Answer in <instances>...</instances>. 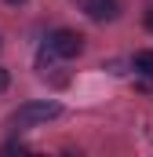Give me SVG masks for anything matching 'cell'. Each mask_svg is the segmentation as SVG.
Segmentation results:
<instances>
[{
    "mask_svg": "<svg viewBox=\"0 0 153 157\" xmlns=\"http://www.w3.org/2000/svg\"><path fill=\"white\" fill-rule=\"evenodd\" d=\"M146 29L153 33V7H146Z\"/></svg>",
    "mask_w": 153,
    "mask_h": 157,
    "instance_id": "cell-7",
    "label": "cell"
},
{
    "mask_svg": "<svg viewBox=\"0 0 153 157\" xmlns=\"http://www.w3.org/2000/svg\"><path fill=\"white\" fill-rule=\"evenodd\" d=\"M76 7L95 22H106V18L117 15V0H76Z\"/></svg>",
    "mask_w": 153,
    "mask_h": 157,
    "instance_id": "cell-3",
    "label": "cell"
},
{
    "mask_svg": "<svg viewBox=\"0 0 153 157\" xmlns=\"http://www.w3.org/2000/svg\"><path fill=\"white\" fill-rule=\"evenodd\" d=\"M47 51L58 55V59H76V55L84 51V37H80L76 29H55V33L47 37Z\"/></svg>",
    "mask_w": 153,
    "mask_h": 157,
    "instance_id": "cell-2",
    "label": "cell"
},
{
    "mask_svg": "<svg viewBox=\"0 0 153 157\" xmlns=\"http://www.w3.org/2000/svg\"><path fill=\"white\" fill-rule=\"evenodd\" d=\"M15 150H29V146H26L22 139H11V143H4V146H0V154H15Z\"/></svg>",
    "mask_w": 153,
    "mask_h": 157,
    "instance_id": "cell-5",
    "label": "cell"
},
{
    "mask_svg": "<svg viewBox=\"0 0 153 157\" xmlns=\"http://www.w3.org/2000/svg\"><path fill=\"white\" fill-rule=\"evenodd\" d=\"M7 4H26V0H7Z\"/></svg>",
    "mask_w": 153,
    "mask_h": 157,
    "instance_id": "cell-8",
    "label": "cell"
},
{
    "mask_svg": "<svg viewBox=\"0 0 153 157\" xmlns=\"http://www.w3.org/2000/svg\"><path fill=\"white\" fill-rule=\"evenodd\" d=\"M7 84H11V77H7V70H4V66H0V95H4V91H7Z\"/></svg>",
    "mask_w": 153,
    "mask_h": 157,
    "instance_id": "cell-6",
    "label": "cell"
},
{
    "mask_svg": "<svg viewBox=\"0 0 153 157\" xmlns=\"http://www.w3.org/2000/svg\"><path fill=\"white\" fill-rule=\"evenodd\" d=\"M62 113V106L58 102H26V106H18L15 110V117H11V128H33V124H44V121H55Z\"/></svg>",
    "mask_w": 153,
    "mask_h": 157,
    "instance_id": "cell-1",
    "label": "cell"
},
{
    "mask_svg": "<svg viewBox=\"0 0 153 157\" xmlns=\"http://www.w3.org/2000/svg\"><path fill=\"white\" fill-rule=\"evenodd\" d=\"M135 73L142 77V88H153V48H146V51H135Z\"/></svg>",
    "mask_w": 153,
    "mask_h": 157,
    "instance_id": "cell-4",
    "label": "cell"
}]
</instances>
